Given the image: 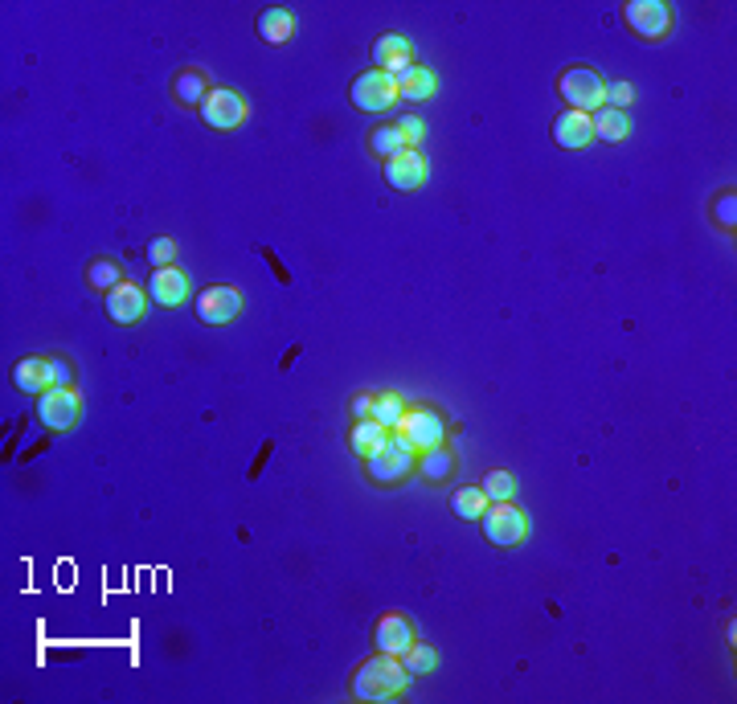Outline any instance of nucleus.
I'll list each match as a JSON object with an SVG mask.
<instances>
[{
	"mask_svg": "<svg viewBox=\"0 0 737 704\" xmlns=\"http://www.w3.org/2000/svg\"><path fill=\"white\" fill-rule=\"evenodd\" d=\"M631 33H639L643 41H660L672 33V9L664 5V0H631V5L623 9Z\"/></svg>",
	"mask_w": 737,
	"mask_h": 704,
	"instance_id": "nucleus-8",
	"label": "nucleus"
},
{
	"mask_svg": "<svg viewBox=\"0 0 737 704\" xmlns=\"http://www.w3.org/2000/svg\"><path fill=\"white\" fill-rule=\"evenodd\" d=\"M480 524H484V537L492 541V545H520L525 541V528H529V520H525V512H520L512 500H500V504H488V512L480 516Z\"/></svg>",
	"mask_w": 737,
	"mask_h": 704,
	"instance_id": "nucleus-5",
	"label": "nucleus"
},
{
	"mask_svg": "<svg viewBox=\"0 0 737 704\" xmlns=\"http://www.w3.org/2000/svg\"><path fill=\"white\" fill-rule=\"evenodd\" d=\"M590 127H594V136H598V140H606V144H619V140H627V136H631V119H627V111H615V107H598V111L590 115Z\"/></svg>",
	"mask_w": 737,
	"mask_h": 704,
	"instance_id": "nucleus-18",
	"label": "nucleus"
},
{
	"mask_svg": "<svg viewBox=\"0 0 737 704\" xmlns=\"http://www.w3.org/2000/svg\"><path fill=\"white\" fill-rule=\"evenodd\" d=\"M406 684H410V672L402 668V655H385V651H377L353 672L357 700H394L398 692H406Z\"/></svg>",
	"mask_w": 737,
	"mask_h": 704,
	"instance_id": "nucleus-1",
	"label": "nucleus"
},
{
	"mask_svg": "<svg viewBox=\"0 0 737 704\" xmlns=\"http://www.w3.org/2000/svg\"><path fill=\"white\" fill-rule=\"evenodd\" d=\"M385 438H389V430H385L381 422L365 418V422H357V426H353V434H349V447H353L361 459H369V455H377V451L385 447Z\"/></svg>",
	"mask_w": 737,
	"mask_h": 704,
	"instance_id": "nucleus-21",
	"label": "nucleus"
},
{
	"mask_svg": "<svg viewBox=\"0 0 737 704\" xmlns=\"http://www.w3.org/2000/svg\"><path fill=\"white\" fill-rule=\"evenodd\" d=\"M148 258L156 262V271H160V267H172V262H177V242H172V238H156V242L148 246Z\"/></svg>",
	"mask_w": 737,
	"mask_h": 704,
	"instance_id": "nucleus-29",
	"label": "nucleus"
},
{
	"mask_svg": "<svg viewBox=\"0 0 737 704\" xmlns=\"http://www.w3.org/2000/svg\"><path fill=\"white\" fill-rule=\"evenodd\" d=\"M369 148L377 152V156H398V152H406V140H402V131H398V123H385V127H377L373 131V140H369Z\"/></svg>",
	"mask_w": 737,
	"mask_h": 704,
	"instance_id": "nucleus-25",
	"label": "nucleus"
},
{
	"mask_svg": "<svg viewBox=\"0 0 737 704\" xmlns=\"http://www.w3.org/2000/svg\"><path fill=\"white\" fill-rule=\"evenodd\" d=\"M54 373H58V385H70V365L66 361H54Z\"/></svg>",
	"mask_w": 737,
	"mask_h": 704,
	"instance_id": "nucleus-33",
	"label": "nucleus"
},
{
	"mask_svg": "<svg viewBox=\"0 0 737 704\" xmlns=\"http://www.w3.org/2000/svg\"><path fill=\"white\" fill-rule=\"evenodd\" d=\"M398 131H402L406 148H418V144L426 140V127H422V119H418V115H402V119H398Z\"/></svg>",
	"mask_w": 737,
	"mask_h": 704,
	"instance_id": "nucleus-30",
	"label": "nucleus"
},
{
	"mask_svg": "<svg viewBox=\"0 0 737 704\" xmlns=\"http://www.w3.org/2000/svg\"><path fill=\"white\" fill-rule=\"evenodd\" d=\"M238 312H242V295H238L234 287H226V283L205 287V291L197 295V320H201V324L222 328V324L238 320Z\"/></svg>",
	"mask_w": 737,
	"mask_h": 704,
	"instance_id": "nucleus-9",
	"label": "nucleus"
},
{
	"mask_svg": "<svg viewBox=\"0 0 737 704\" xmlns=\"http://www.w3.org/2000/svg\"><path fill=\"white\" fill-rule=\"evenodd\" d=\"M398 91H402V99L422 103V99H430L439 91V78H435V70H426V66H410V70L398 74Z\"/></svg>",
	"mask_w": 737,
	"mask_h": 704,
	"instance_id": "nucleus-19",
	"label": "nucleus"
},
{
	"mask_svg": "<svg viewBox=\"0 0 737 704\" xmlns=\"http://www.w3.org/2000/svg\"><path fill=\"white\" fill-rule=\"evenodd\" d=\"M557 91H561V99L570 103V111H582V115H594L598 107H606V78L586 70V66L561 74Z\"/></svg>",
	"mask_w": 737,
	"mask_h": 704,
	"instance_id": "nucleus-4",
	"label": "nucleus"
},
{
	"mask_svg": "<svg viewBox=\"0 0 737 704\" xmlns=\"http://www.w3.org/2000/svg\"><path fill=\"white\" fill-rule=\"evenodd\" d=\"M631 99H635V86H631V82H606V107L627 111Z\"/></svg>",
	"mask_w": 737,
	"mask_h": 704,
	"instance_id": "nucleus-28",
	"label": "nucleus"
},
{
	"mask_svg": "<svg viewBox=\"0 0 737 704\" xmlns=\"http://www.w3.org/2000/svg\"><path fill=\"white\" fill-rule=\"evenodd\" d=\"M451 471H455V459H451V451H443V447H430V451L422 455V475H426V479H435V483H439V479H447Z\"/></svg>",
	"mask_w": 737,
	"mask_h": 704,
	"instance_id": "nucleus-26",
	"label": "nucleus"
},
{
	"mask_svg": "<svg viewBox=\"0 0 737 704\" xmlns=\"http://www.w3.org/2000/svg\"><path fill=\"white\" fill-rule=\"evenodd\" d=\"M373 62H377V70H385V74H402V70H410L414 66V46L402 37V33H381L377 41H373Z\"/></svg>",
	"mask_w": 737,
	"mask_h": 704,
	"instance_id": "nucleus-12",
	"label": "nucleus"
},
{
	"mask_svg": "<svg viewBox=\"0 0 737 704\" xmlns=\"http://www.w3.org/2000/svg\"><path fill=\"white\" fill-rule=\"evenodd\" d=\"M414 451H418V447L410 443V438H406L402 430H398V434H389V438H385V447H381L377 455H369V459H365V463H369V475H373L377 483H385V488H389V483H402V479L414 471Z\"/></svg>",
	"mask_w": 737,
	"mask_h": 704,
	"instance_id": "nucleus-3",
	"label": "nucleus"
},
{
	"mask_svg": "<svg viewBox=\"0 0 737 704\" xmlns=\"http://www.w3.org/2000/svg\"><path fill=\"white\" fill-rule=\"evenodd\" d=\"M398 430L410 438V443H414L418 451L443 447V438H447V426H443V418H439L435 410H426V406H418V410H406Z\"/></svg>",
	"mask_w": 737,
	"mask_h": 704,
	"instance_id": "nucleus-11",
	"label": "nucleus"
},
{
	"mask_svg": "<svg viewBox=\"0 0 737 704\" xmlns=\"http://www.w3.org/2000/svg\"><path fill=\"white\" fill-rule=\"evenodd\" d=\"M385 181H389V189H398V193H418L426 185V156L418 148H406L398 156H389L385 160Z\"/></svg>",
	"mask_w": 737,
	"mask_h": 704,
	"instance_id": "nucleus-10",
	"label": "nucleus"
},
{
	"mask_svg": "<svg viewBox=\"0 0 737 704\" xmlns=\"http://www.w3.org/2000/svg\"><path fill=\"white\" fill-rule=\"evenodd\" d=\"M91 283H111V287H119V267H115V262H95V267H91Z\"/></svg>",
	"mask_w": 737,
	"mask_h": 704,
	"instance_id": "nucleus-31",
	"label": "nucleus"
},
{
	"mask_svg": "<svg viewBox=\"0 0 737 704\" xmlns=\"http://www.w3.org/2000/svg\"><path fill=\"white\" fill-rule=\"evenodd\" d=\"M488 496H484V488H459L455 496H451V512L459 516V520H480L484 512H488Z\"/></svg>",
	"mask_w": 737,
	"mask_h": 704,
	"instance_id": "nucleus-22",
	"label": "nucleus"
},
{
	"mask_svg": "<svg viewBox=\"0 0 737 704\" xmlns=\"http://www.w3.org/2000/svg\"><path fill=\"white\" fill-rule=\"evenodd\" d=\"M353 414H357V422H365V418H373V398H353Z\"/></svg>",
	"mask_w": 737,
	"mask_h": 704,
	"instance_id": "nucleus-32",
	"label": "nucleus"
},
{
	"mask_svg": "<svg viewBox=\"0 0 737 704\" xmlns=\"http://www.w3.org/2000/svg\"><path fill=\"white\" fill-rule=\"evenodd\" d=\"M402 414H406V406H402L398 393H381V398H373V422H381L385 430H398Z\"/></svg>",
	"mask_w": 737,
	"mask_h": 704,
	"instance_id": "nucleus-24",
	"label": "nucleus"
},
{
	"mask_svg": "<svg viewBox=\"0 0 737 704\" xmlns=\"http://www.w3.org/2000/svg\"><path fill=\"white\" fill-rule=\"evenodd\" d=\"M201 119L213 131H234L246 119V103H242L238 91H230V86H213V91L201 99Z\"/></svg>",
	"mask_w": 737,
	"mask_h": 704,
	"instance_id": "nucleus-7",
	"label": "nucleus"
},
{
	"mask_svg": "<svg viewBox=\"0 0 737 704\" xmlns=\"http://www.w3.org/2000/svg\"><path fill=\"white\" fill-rule=\"evenodd\" d=\"M148 295L160 303V307H181L189 299V275L177 271V267H160L148 283Z\"/></svg>",
	"mask_w": 737,
	"mask_h": 704,
	"instance_id": "nucleus-14",
	"label": "nucleus"
},
{
	"mask_svg": "<svg viewBox=\"0 0 737 704\" xmlns=\"http://www.w3.org/2000/svg\"><path fill=\"white\" fill-rule=\"evenodd\" d=\"M512 492H516V479H512L508 471H488V475H484V496H488L492 504L512 500Z\"/></svg>",
	"mask_w": 737,
	"mask_h": 704,
	"instance_id": "nucleus-27",
	"label": "nucleus"
},
{
	"mask_svg": "<svg viewBox=\"0 0 737 704\" xmlns=\"http://www.w3.org/2000/svg\"><path fill=\"white\" fill-rule=\"evenodd\" d=\"M144 291L136 287V283H119V287H111L107 291V316L115 320V324H140L144 320Z\"/></svg>",
	"mask_w": 737,
	"mask_h": 704,
	"instance_id": "nucleus-13",
	"label": "nucleus"
},
{
	"mask_svg": "<svg viewBox=\"0 0 737 704\" xmlns=\"http://www.w3.org/2000/svg\"><path fill=\"white\" fill-rule=\"evenodd\" d=\"M37 418L46 430H70L78 418H82V402L70 385H54L37 398Z\"/></svg>",
	"mask_w": 737,
	"mask_h": 704,
	"instance_id": "nucleus-6",
	"label": "nucleus"
},
{
	"mask_svg": "<svg viewBox=\"0 0 737 704\" xmlns=\"http://www.w3.org/2000/svg\"><path fill=\"white\" fill-rule=\"evenodd\" d=\"M410 643H414V627H410L406 614H385V619L377 623V651L402 655Z\"/></svg>",
	"mask_w": 737,
	"mask_h": 704,
	"instance_id": "nucleus-17",
	"label": "nucleus"
},
{
	"mask_svg": "<svg viewBox=\"0 0 737 704\" xmlns=\"http://www.w3.org/2000/svg\"><path fill=\"white\" fill-rule=\"evenodd\" d=\"M553 140L561 144V148H586L590 140H594V127H590V115H582V111H561L557 119H553Z\"/></svg>",
	"mask_w": 737,
	"mask_h": 704,
	"instance_id": "nucleus-16",
	"label": "nucleus"
},
{
	"mask_svg": "<svg viewBox=\"0 0 737 704\" xmlns=\"http://www.w3.org/2000/svg\"><path fill=\"white\" fill-rule=\"evenodd\" d=\"M349 99H353V107L357 111H365V115H381V111H389L398 99H402V91H398V78L394 74H385V70H365L353 86H349Z\"/></svg>",
	"mask_w": 737,
	"mask_h": 704,
	"instance_id": "nucleus-2",
	"label": "nucleus"
},
{
	"mask_svg": "<svg viewBox=\"0 0 737 704\" xmlns=\"http://www.w3.org/2000/svg\"><path fill=\"white\" fill-rule=\"evenodd\" d=\"M435 664H439V651L430 647V643H410L406 651H402V668L410 672V676H426V672H435Z\"/></svg>",
	"mask_w": 737,
	"mask_h": 704,
	"instance_id": "nucleus-23",
	"label": "nucleus"
},
{
	"mask_svg": "<svg viewBox=\"0 0 737 704\" xmlns=\"http://www.w3.org/2000/svg\"><path fill=\"white\" fill-rule=\"evenodd\" d=\"M295 33V17L287 13V9H263L258 13V37L263 41H271V46H283V41Z\"/></svg>",
	"mask_w": 737,
	"mask_h": 704,
	"instance_id": "nucleus-20",
	"label": "nucleus"
},
{
	"mask_svg": "<svg viewBox=\"0 0 737 704\" xmlns=\"http://www.w3.org/2000/svg\"><path fill=\"white\" fill-rule=\"evenodd\" d=\"M13 385L21 389V393H46V389H54L58 385V373H54V361H46V357H29V361H21L17 369H13Z\"/></svg>",
	"mask_w": 737,
	"mask_h": 704,
	"instance_id": "nucleus-15",
	"label": "nucleus"
}]
</instances>
